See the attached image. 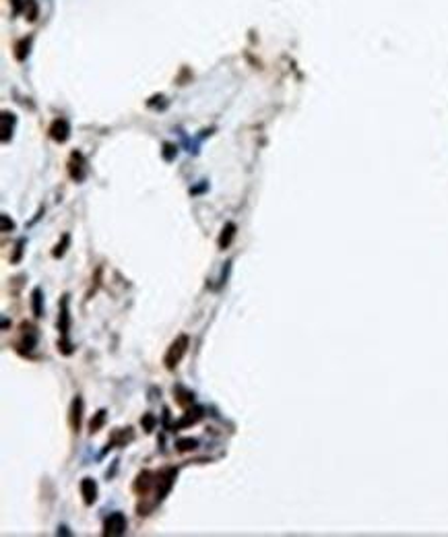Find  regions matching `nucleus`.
Returning <instances> with one entry per match:
<instances>
[{
    "label": "nucleus",
    "instance_id": "nucleus-11",
    "mask_svg": "<svg viewBox=\"0 0 448 537\" xmlns=\"http://www.w3.org/2000/svg\"><path fill=\"white\" fill-rule=\"evenodd\" d=\"M236 224H226V228L221 230V236H219V240H217V244H219V248L221 250H226L230 244H232V240L236 238Z\"/></svg>",
    "mask_w": 448,
    "mask_h": 537
},
{
    "label": "nucleus",
    "instance_id": "nucleus-3",
    "mask_svg": "<svg viewBox=\"0 0 448 537\" xmlns=\"http://www.w3.org/2000/svg\"><path fill=\"white\" fill-rule=\"evenodd\" d=\"M126 527H128L126 517H124L122 513H114V515H110V517L106 519V523H104V535H106V537H118V535H124V533H126Z\"/></svg>",
    "mask_w": 448,
    "mask_h": 537
},
{
    "label": "nucleus",
    "instance_id": "nucleus-7",
    "mask_svg": "<svg viewBox=\"0 0 448 537\" xmlns=\"http://www.w3.org/2000/svg\"><path fill=\"white\" fill-rule=\"evenodd\" d=\"M69 174L77 182H81L85 178V160H83V155L77 153V151L71 155V160H69Z\"/></svg>",
    "mask_w": 448,
    "mask_h": 537
},
{
    "label": "nucleus",
    "instance_id": "nucleus-23",
    "mask_svg": "<svg viewBox=\"0 0 448 537\" xmlns=\"http://www.w3.org/2000/svg\"><path fill=\"white\" fill-rule=\"evenodd\" d=\"M13 228H15V224L9 219V215H3V232H9V230H13Z\"/></svg>",
    "mask_w": 448,
    "mask_h": 537
},
{
    "label": "nucleus",
    "instance_id": "nucleus-5",
    "mask_svg": "<svg viewBox=\"0 0 448 537\" xmlns=\"http://www.w3.org/2000/svg\"><path fill=\"white\" fill-rule=\"evenodd\" d=\"M155 473H151V471H141L139 473V478L135 480V486H133V490L139 494V496H147L149 492H151V488L155 486Z\"/></svg>",
    "mask_w": 448,
    "mask_h": 537
},
{
    "label": "nucleus",
    "instance_id": "nucleus-21",
    "mask_svg": "<svg viewBox=\"0 0 448 537\" xmlns=\"http://www.w3.org/2000/svg\"><path fill=\"white\" fill-rule=\"evenodd\" d=\"M23 246H25V240H21V242H19V244H17V250H15V257H13V259H11V261H13V263H17V261H19V259H21V255H23Z\"/></svg>",
    "mask_w": 448,
    "mask_h": 537
},
{
    "label": "nucleus",
    "instance_id": "nucleus-20",
    "mask_svg": "<svg viewBox=\"0 0 448 537\" xmlns=\"http://www.w3.org/2000/svg\"><path fill=\"white\" fill-rule=\"evenodd\" d=\"M25 48H29V42L27 40H21L19 44H17V52H15V56H17V60H23L25 58Z\"/></svg>",
    "mask_w": 448,
    "mask_h": 537
},
{
    "label": "nucleus",
    "instance_id": "nucleus-19",
    "mask_svg": "<svg viewBox=\"0 0 448 537\" xmlns=\"http://www.w3.org/2000/svg\"><path fill=\"white\" fill-rule=\"evenodd\" d=\"M201 418H203V412H201V409H197V412H195V416H186V418H184L182 422H178V426L182 428V426H190V424H197V422H199Z\"/></svg>",
    "mask_w": 448,
    "mask_h": 537
},
{
    "label": "nucleus",
    "instance_id": "nucleus-16",
    "mask_svg": "<svg viewBox=\"0 0 448 537\" xmlns=\"http://www.w3.org/2000/svg\"><path fill=\"white\" fill-rule=\"evenodd\" d=\"M69 242H71V236H69V234H64V236H62V244H58V246L54 248V252H52V255H54V259H60V257L64 255V252H67V246H69Z\"/></svg>",
    "mask_w": 448,
    "mask_h": 537
},
{
    "label": "nucleus",
    "instance_id": "nucleus-12",
    "mask_svg": "<svg viewBox=\"0 0 448 537\" xmlns=\"http://www.w3.org/2000/svg\"><path fill=\"white\" fill-rule=\"evenodd\" d=\"M42 302H44V298H42V290L36 288L34 292H31V310H34L36 319H40L42 314H44V306H42Z\"/></svg>",
    "mask_w": 448,
    "mask_h": 537
},
{
    "label": "nucleus",
    "instance_id": "nucleus-18",
    "mask_svg": "<svg viewBox=\"0 0 448 537\" xmlns=\"http://www.w3.org/2000/svg\"><path fill=\"white\" fill-rule=\"evenodd\" d=\"M176 393L180 395V397H178V403H180L182 407H186V405H190L192 401H195V395H192V393H188V391H182V389H178Z\"/></svg>",
    "mask_w": 448,
    "mask_h": 537
},
{
    "label": "nucleus",
    "instance_id": "nucleus-17",
    "mask_svg": "<svg viewBox=\"0 0 448 537\" xmlns=\"http://www.w3.org/2000/svg\"><path fill=\"white\" fill-rule=\"evenodd\" d=\"M25 15L29 21H36L38 19V5H36V0H27L25 3Z\"/></svg>",
    "mask_w": 448,
    "mask_h": 537
},
{
    "label": "nucleus",
    "instance_id": "nucleus-8",
    "mask_svg": "<svg viewBox=\"0 0 448 537\" xmlns=\"http://www.w3.org/2000/svg\"><path fill=\"white\" fill-rule=\"evenodd\" d=\"M81 496H83V502L87 507H91V504L98 500V486H95V482L91 478H85L81 482Z\"/></svg>",
    "mask_w": 448,
    "mask_h": 537
},
{
    "label": "nucleus",
    "instance_id": "nucleus-9",
    "mask_svg": "<svg viewBox=\"0 0 448 537\" xmlns=\"http://www.w3.org/2000/svg\"><path fill=\"white\" fill-rule=\"evenodd\" d=\"M135 438V434H133V428H126V430H116L114 434H112V438H110V449H114V447H126L128 442H131Z\"/></svg>",
    "mask_w": 448,
    "mask_h": 537
},
{
    "label": "nucleus",
    "instance_id": "nucleus-15",
    "mask_svg": "<svg viewBox=\"0 0 448 537\" xmlns=\"http://www.w3.org/2000/svg\"><path fill=\"white\" fill-rule=\"evenodd\" d=\"M13 118V114H9V112H3V143H9V139H11V131H13V124H11V129H9V120Z\"/></svg>",
    "mask_w": 448,
    "mask_h": 537
},
{
    "label": "nucleus",
    "instance_id": "nucleus-2",
    "mask_svg": "<svg viewBox=\"0 0 448 537\" xmlns=\"http://www.w3.org/2000/svg\"><path fill=\"white\" fill-rule=\"evenodd\" d=\"M176 482V469H164V471H159L155 473V494H157V502H162L168 492L172 490Z\"/></svg>",
    "mask_w": 448,
    "mask_h": 537
},
{
    "label": "nucleus",
    "instance_id": "nucleus-14",
    "mask_svg": "<svg viewBox=\"0 0 448 537\" xmlns=\"http://www.w3.org/2000/svg\"><path fill=\"white\" fill-rule=\"evenodd\" d=\"M197 447H199V442H197V440H192V438H182V440H178V442H176V449H178L180 453L195 451Z\"/></svg>",
    "mask_w": 448,
    "mask_h": 537
},
{
    "label": "nucleus",
    "instance_id": "nucleus-10",
    "mask_svg": "<svg viewBox=\"0 0 448 537\" xmlns=\"http://www.w3.org/2000/svg\"><path fill=\"white\" fill-rule=\"evenodd\" d=\"M36 341H38V333H36V329L31 327L29 323H23V325H21V343L27 347V350H34V347H36Z\"/></svg>",
    "mask_w": 448,
    "mask_h": 537
},
{
    "label": "nucleus",
    "instance_id": "nucleus-13",
    "mask_svg": "<svg viewBox=\"0 0 448 537\" xmlns=\"http://www.w3.org/2000/svg\"><path fill=\"white\" fill-rule=\"evenodd\" d=\"M104 422H106V409H100V412L95 414V418L89 422V432H91V434L100 432L102 426H104Z\"/></svg>",
    "mask_w": 448,
    "mask_h": 537
},
{
    "label": "nucleus",
    "instance_id": "nucleus-4",
    "mask_svg": "<svg viewBox=\"0 0 448 537\" xmlns=\"http://www.w3.org/2000/svg\"><path fill=\"white\" fill-rule=\"evenodd\" d=\"M50 137L56 141V143H64V141H69L71 137V124L64 120V118H56L50 126Z\"/></svg>",
    "mask_w": 448,
    "mask_h": 537
},
{
    "label": "nucleus",
    "instance_id": "nucleus-6",
    "mask_svg": "<svg viewBox=\"0 0 448 537\" xmlns=\"http://www.w3.org/2000/svg\"><path fill=\"white\" fill-rule=\"evenodd\" d=\"M81 418H83V399L75 397L71 403V409H69V424H71V430L75 434L81 430Z\"/></svg>",
    "mask_w": 448,
    "mask_h": 537
},
{
    "label": "nucleus",
    "instance_id": "nucleus-1",
    "mask_svg": "<svg viewBox=\"0 0 448 537\" xmlns=\"http://www.w3.org/2000/svg\"><path fill=\"white\" fill-rule=\"evenodd\" d=\"M188 345H190L188 335H180V337H176V339L172 341V345L168 347V354H166V358H164V366H166L168 370H174V368L182 362L184 354L188 352Z\"/></svg>",
    "mask_w": 448,
    "mask_h": 537
},
{
    "label": "nucleus",
    "instance_id": "nucleus-24",
    "mask_svg": "<svg viewBox=\"0 0 448 537\" xmlns=\"http://www.w3.org/2000/svg\"><path fill=\"white\" fill-rule=\"evenodd\" d=\"M143 424H145V428H147V432H151V430H153V424H155V420H153L151 416H145V420H143Z\"/></svg>",
    "mask_w": 448,
    "mask_h": 537
},
{
    "label": "nucleus",
    "instance_id": "nucleus-22",
    "mask_svg": "<svg viewBox=\"0 0 448 537\" xmlns=\"http://www.w3.org/2000/svg\"><path fill=\"white\" fill-rule=\"evenodd\" d=\"M176 153V147L174 145H170V143H166L164 145V155H166V160H172V155Z\"/></svg>",
    "mask_w": 448,
    "mask_h": 537
}]
</instances>
